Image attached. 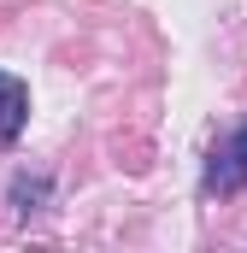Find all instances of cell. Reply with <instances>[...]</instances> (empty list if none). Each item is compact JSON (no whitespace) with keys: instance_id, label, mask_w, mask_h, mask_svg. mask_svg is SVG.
I'll list each match as a JSON object with an SVG mask.
<instances>
[{"instance_id":"1","label":"cell","mask_w":247,"mask_h":253,"mask_svg":"<svg viewBox=\"0 0 247 253\" xmlns=\"http://www.w3.org/2000/svg\"><path fill=\"white\" fill-rule=\"evenodd\" d=\"M200 189L230 200V194H247V118L236 129L218 135V147L206 153V171H200Z\"/></svg>"},{"instance_id":"2","label":"cell","mask_w":247,"mask_h":253,"mask_svg":"<svg viewBox=\"0 0 247 253\" xmlns=\"http://www.w3.org/2000/svg\"><path fill=\"white\" fill-rule=\"evenodd\" d=\"M24 124H30V83L0 71V147H12L24 135Z\"/></svg>"},{"instance_id":"3","label":"cell","mask_w":247,"mask_h":253,"mask_svg":"<svg viewBox=\"0 0 247 253\" xmlns=\"http://www.w3.org/2000/svg\"><path fill=\"white\" fill-rule=\"evenodd\" d=\"M47 194H53V177H24V171L12 177V206H18V212H36Z\"/></svg>"}]
</instances>
